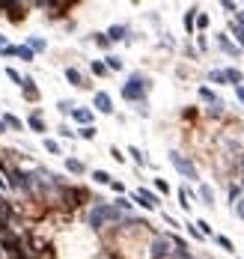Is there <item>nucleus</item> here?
<instances>
[{"label":"nucleus","mask_w":244,"mask_h":259,"mask_svg":"<svg viewBox=\"0 0 244 259\" xmlns=\"http://www.w3.org/2000/svg\"><path fill=\"white\" fill-rule=\"evenodd\" d=\"M119 92H122V98H125L128 104H146V98H149V92H152V78L143 75V72H131Z\"/></svg>","instance_id":"obj_1"},{"label":"nucleus","mask_w":244,"mask_h":259,"mask_svg":"<svg viewBox=\"0 0 244 259\" xmlns=\"http://www.w3.org/2000/svg\"><path fill=\"white\" fill-rule=\"evenodd\" d=\"M125 218L128 215H122L116 206H110V203H104V200H92V209H89V215H86V224L92 227V230H101V227H107V224H125Z\"/></svg>","instance_id":"obj_2"},{"label":"nucleus","mask_w":244,"mask_h":259,"mask_svg":"<svg viewBox=\"0 0 244 259\" xmlns=\"http://www.w3.org/2000/svg\"><path fill=\"white\" fill-rule=\"evenodd\" d=\"M170 164L176 167V173H179L182 179H188V182H200V170H197V164H194L188 155H182L179 149H170Z\"/></svg>","instance_id":"obj_3"},{"label":"nucleus","mask_w":244,"mask_h":259,"mask_svg":"<svg viewBox=\"0 0 244 259\" xmlns=\"http://www.w3.org/2000/svg\"><path fill=\"white\" fill-rule=\"evenodd\" d=\"M128 200H131V203H137V206H143L146 212H155V209L161 206V197H158L155 191H149V188H137Z\"/></svg>","instance_id":"obj_4"},{"label":"nucleus","mask_w":244,"mask_h":259,"mask_svg":"<svg viewBox=\"0 0 244 259\" xmlns=\"http://www.w3.org/2000/svg\"><path fill=\"white\" fill-rule=\"evenodd\" d=\"M149 257L152 259L173 257V242H170V236H155V242H152V248H149Z\"/></svg>","instance_id":"obj_5"},{"label":"nucleus","mask_w":244,"mask_h":259,"mask_svg":"<svg viewBox=\"0 0 244 259\" xmlns=\"http://www.w3.org/2000/svg\"><path fill=\"white\" fill-rule=\"evenodd\" d=\"M215 45H218V51H221V54H227L230 60H239V57H242V48H239V45H236L227 33H218V36H215Z\"/></svg>","instance_id":"obj_6"},{"label":"nucleus","mask_w":244,"mask_h":259,"mask_svg":"<svg viewBox=\"0 0 244 259\" xmlns=\"http://www.w3.org/2000/svg\"><path fill=\"white\" fill-rule=\"evenodd\" d=\"M104 36L110 39V45H113V42H131V39H134L128 24H110V27L104 30Z\"/></svg>","instance_id":"obj_7"},{"label":"nucleus","mask_w":244,"mask_h":259,"mask_svg":"<svg viewBox=\"0 0 244 259\" xmlns=\"http://www.w3.org/2000/svg\"><path fill=\"white\" fill-rule=\"evenodd\" d=\"M92 110H98V113H104V116H110V113H113V98H110V92H104V89H98V92L92 95Z\"/></svg>","instance_id":"obj_8"},{"label":"nucleus","mask_w":244,"mask_h":259,"mask_svg":"<svg viewBox=\"0 0 244 259\" xmlns=\"http://www.w3.org/2000/svg\"><path fill=\"white\" fill-rule=\"evenodd\" d=\"M30 131H36V134H45L48 131V125H45V113H42V107H33L30 113H27V122H24Z\"/></svg>","instance_id":"obj_9"},{"label":"nucleus","mask_w":244,"mask_h":259,"mask_svg":"<svg viewBox=\"0 0 244 259\" xmlns=\"http://www.w3.org/2000/svg\"><path fill=\"white\" fill-rule=\"evenodd\" d=\"M230 33L236 36V45L244 51V9H239V12L230 18Z\"/></svg>","instance_id":"obj_10"},{"label":"nucleus","mask_w":244,"mask_h":259,"mask_svg":"<svg viewBox=\"0 0 244 259\" xmlns=\"http://www.w3.org/2000/svg\"><path fill=\"white\" fill-rule=\"evenodd\" d=\"M21 95H24V101H30V104H36V101L42 98V92H39V86H36V81H33L30 75H24V84H21Z\"/></svg>","instance_id":"obj_11"},{"label":"nucleus","mask_w":244,"mask_h":259,"mask_svg":"<svg viewBox=\"0 0 244 259\" xmlns=\"http://www.w3.org/2000/svg\"><path fill=\"white\" fill-rule=\"evenodd\" d=\"M3 9H6V18H9L12 24H21V21L27 18V6H24V3H3Z\"/></svg>","instance_id":"obj_12"},{"label":"nucleus","mask_w":244,"mask_h":259,"mask_svg":"<svg viewBox=\"0 0 244 259\" xmlns=\"http://www.w3.org/2000/svg\"><path fill=\"white\" fill-rule=\"evenodd\" d=\"M60 194H63V200H66L69 206H78V203H83V200L89 197V194H86L83 188H66V185L60 188Z\"/></svg>","instance_id":"obj_13"},{"label":"nucleus","mask_w":244,"mask_h":259,"mask_svg":"<svg viewBox=\"0 0 244 259\" xmlns=\"http://www.w3.org/2000/svg\"><path fill=\"white\" fill-rule=\"evenodd\" d=\"M72 119H75L78 125H92L95 113H92V107H78V104H75V110H72Z\"/></svg>","instance_id":"obj_14"},{"label":"nucleus","mask_w":244,"mask_h":259,"mask_svg":"<svg viewBox=\"0 0 244 259\" xmlns=\"http://www.w3.org/2000/svg\"><path fill=\"white\" fill-rule=\"evenodd\" d=\"M24 45H27L33 54H45V51H48V39H45V36H27Z\"/></svg>","instance_id":"obj_15"},{"label":"nucleus","mask_w":244,"mask_h":259,"mask_svg":"<svg viewBox=\"0 0 244 259\" xmlns=\"http://www.w3.org/2000/svg\"><path fill=\"white\" fill-rule=\"evenodd\" d=\"M66 81H69L72 86H78V89H83V86H89V84L83 81V75H81V69H75V66H66Z\"/></svg>","instance_id":"obj_16"},{"label":"nucleus","mask_w":244,"mask_h":259,"mask_svg":"<svg viewBox=\"0 0 244 259\" xmlns=\"http://www.w3.org/2000/svg\"><path fill=\"white\" fill-rule=\"evenodd\" d=\"M197 95H200V98H203V101H206L209 107H215V104H221V95H218V92H215L212 86H206V84H203V86L197 89Z\"/></svg>","instance_id":"obj_17"},{"label":"nucleus","mask_w":244,"mask_h":259,"mask_svg":"<svg viewBox=\"0 0 244 259\" xmlns=\"http://www.w3.org/2000/svg\"><path fill=\"white\" fill-rule=\"evenodd\" d=\"M0 119H3L6 131H24V128H27V125H24V119H18V116H15V113H9V110H6Z\"/></svg>","instance_id":"obj_18"},{"label":"nucleus","mask_w":244,"mask_h":259,"mask_svg":"<svg viewBox=\"0 0 244 259\" xmlns=\"http://www.w3.org/2000/svg\"><path fill=\"white\" fill-rule=\"evenodd\" d=\"M66 170H69L72 176H83V173H86V164H83L81 158H75V155H69V158H66Z\"/></svg>","instance_id":"obj_19"},{"label":"nucleus","mask_w":244,"mask_h":259,"mask_svg":"<svg viewBox=\"0 0 244 259\" xmlns=\"http://www.w3.org/2000/svg\"><path fill=\"white\" fill-rule=\"evenodd\" d=\"M197 197L203 200V206H209V209H215V191H212V185H206V182H200V191H197Z\"/></svg>","instance_id":"obj_20"},{"label":"nucleus","mask_w":244,"mask_h":259,"mask_svg":"<svg viewBox=\"0 0 244 259\" xmlns=\"http://www.w3.org/2000/svg\"><path fill=\"white\" fill-rule=\"evenodd\" d=\"M224 75H227V84H233V86H242L244 84V72L242 69H236V66L224 69Z\"/></svg>","instance_id":"obj_21"},{"label":"nucleus","mask_w":244,"mask_h":259,"mask_svg":"<svg viewBox=\"0 0 244 259\" xmlns=\"http://www.w3.org/2000/svg\"><path fill=\"white\" fill-rule=\"evenodd\" d=\"M101 63L107 66V72H122V69H125L122 57H116V54H104V60H101Z\"/></svg>","instance_id":"obj_22"},{"label":"nucleus","mask_w":244,"mask_h":259,"mask_svg":"<svg viewBox=\"0 0 244 259\" xmlns=\"http://www.w3.org/2000/svg\"><path fill=\"white\" fill-rule=\"evenodd\" d=\"M15 60H21V63H33V60H36V54H33L27 45H15Z\"/></svg>","instance_id":"obj_23"},{"label":"nucleus","mask_w":244,"mask_h":259,"mask_svg":"<svg viewBox=\"0 0 244 259\" xmlns=\"http://www.w3.org/2000/svg\"><path fill=\"white\" fill-rule=\"evenodd\" d=\"M128 155L134 158V164H137V167H149V158H146V152H143V149H137V146H128Z\"/></svg>","instance_id":"obj_24"},{"label":"nucleus","mask_w":244,"mask_h":259,"mask_svg":"<svg viewBox=\"0 0 244 259\" xmlns=\"http://www.w3.org/2000/svg\"><path fill=\"white\" fill-rule=\"evenodd\" d=\"M95 134H98L95 125H81V128L75 131V137H81V140H95Z\"/></svg>","instance_id":"obj_25"},{"label":"nucleus","mask_w":244,"mask_h":259,"mask_svg":"<svg viewBox=\"0 0 244 259\" xmlns=\"http://www.w3.org/2000/svg\"><path fill=\"white\" fill-rule=\"evenodd\" d=\"M42 146H45V152H51V155H63V146H60V140H54V137H45Z\"/></svg>","instance_id":"obj_26"},{"label":"nucleus","mask_w":244,"mask_h":259,"mask_svg":"<svg viewBox=\"0 0 244 259\" xmlns=\"http://www.w3.org/2000/svg\"><path fill=\"white\" fill-rule=\"evenodd\" d=\"M197 15H200L197 6H191V9L185 12V30H188V33H194V21H197Z\"/></svg>","instance_id":"obj_27"},{"label":"nucleus","mask_w":244,"mask_h":259,"mask_svg":"<svg viewBox=\"0 0 244 259\" xmlns=\"http://www.w3.org/2000/svg\"><path fill=\"white\" fill-rule=\"evenodd\" d=\"M3 72H6V78H9V81H12V84L18 86V89H21V84H24V75H21L18 69H12V66H6Z\"/></svg>","instance_id":"obj_28"},{"label":"nucleus","mask_w":244,"mask_h":259,"mask_svg":"<svg viewBox=\"0 0 244 259\" xmlns=\"http://www.w3.org/2000/svg\"><path fill=\"white\" fill-rule=\"evenodd\" d=\"M72 110H75V101H72V98H60V101H57V113L72 116Z\"/></svg>","instance_id":"obj_29"},{"label":"nucleus","mask_w":244,"mask_h":259,"mask_svg":"<svg viewBox=\"0 0 244 259\" xmlns=\"http://www.w3.org/2000/svg\"><path fill=\"white\" fill-rule=\"evenodd\" d=\"M92 182H95V185H110L113 176H110L107 170H92Z\"/></svg>","instance_id":"obj_30"},{"label":"nucleus","mask_w":244,"mask_h":259,"mask_svg":"<svg viewBox=\"0 0 244 259\" xmlns=\"http://www.w3.org/2000/svg\"><path fill=\"white\" fill-rule=\"evenodd\" d=\"M113 206H116L122 215H131V209H134V203H131L128 197H116V200H113Z\"/></svg>","instance_id":"obj_31"},{"label":"nucleus","mask_w":244,"mask_h":259,"mask_svg":"<svg viewBox=\"0 0 244 259\" xmlns=\"http://www.w3.org/2000/svg\"><path fill=\"white\" fill-rule=\"evenodd\" d=\"M215 239V245L218 248H224L227 254H236V245H233V239H227V236H212Z\"/></svg>","instance_id":"obj_32"},{"label":"nucleus","mask_w":244,"mask_h":259,"mask_svg":"<svg viewBox=\"0 0 244 259\" xmlns=\"http://www.w3.org/2000/svg\"><path fill=\"white\" fill-rule=\"evenodd\" d=\"M89 69H92V75H95V78H107V75H110V72H107V66H104L101 60H92V66H89Z\"/></svg>","instance_id":"obj_33"},{"label":"nucleus","mask_w":244,"mask_h":259,"mask_svg":"<svg viewBox=\"0 0 244 259\" xmlns=\"http://www.w3.org/2000/svg\"><path fill=\"white\" fill-rule=\"evenodd\" d=\"M209 81H212V84H218V86H224V84H227L224 69H212V72H209Z\"/></svg>","instance_id":"obj_34"},{"label":"nucleus","mask_w":244,"mask_h":259,"mask_svg":"<svg viewBox=\"0 0 244 259\" xmlns=\"http://www.w3.org/2000/svg\"><path fill=\"white\" fill-rule=\"evenodd\" d=\"M92 42H95L101 51H107V48H110V39H107L104 33H92Z\"/></svg>","instance_id":"obj_35"},{"label":"nucleus","mask_w":244,"mask_h":259,"mask_svg":"<svg viewBox=\"0 0 244 259\" xmlns=\"http://www.w3.org/2000/svg\"><path fill=\"white\" fill-rule=\"evenodd\" d=\"M206 27H209V15H206V12H200V15H197V21H194V30H200V33H203Z\"/></svg>","instance_id":"obj_36"},{"label":"nucleus","mask_w":244,"mask_h":259,"mask_svg":"<svg viewBox=\"0 0 244 259\" xmlns=\"http://www.w3.org/2000/svg\"><path fill=\"white\" fill-rule=\"evenodd\" d=\"M244 197V191H242V185H230V203H239Z\"/></svg>","instance_id":"obj_37"},{"label":"nucleus","mask_w":244,"mask_h":259,"mask_svg":"<svg viewBox=\"0 0 244 259\" xmlns=\"http://www.w3.org/2000/svg\"><path fill=\"white\" fill-rule=\"evenodd\" d=\"M194 227H197V230H200L203 236H212V224H209V221H203V218H200V221H197Z\"/></svg>","instance_id":"obj_38"},{"label":"nucleus","mask_w":244,"mask_h":259,"mask_svg":"<svg viewBox=\"0 0 244 259\" xmlns=\"http://www.w3.org/2000/svg\"><path fill=\"white\" fill-rule=\"evenodd\" d=\"M221 9H224V12H230V15H236V12H239V3H233V0H224V3H221Z\"/></svg>","instance_id":"obj_39"},{"label":"nucleus","mask_w":244,"mask_h":259,"mask_svg":"<svg viewBox=\"0 0 244 259\" xmlns=\"http://www.w3.org/2000/svg\"><path fill=\"white\" fill-rule=\"evenodd\" d=\"M57 134H60V137H66V140H72V137H75V131H72V128H69L66 122H63V125L57 128Z\"/></svg>","instance_id":"obj_40"},{"label":"nucleus","mask_w":244,"mask_h":259,"mask_svg":"<svg viewBox=\"0 0 244 259\" xmlns=\"http://www.w3.org/2000/svg\"><path fill=\"white\" fill-rule=\"evenodd\" d=\"M155 191H158V194H164V197H167V194H170V185H167V182H164V179H155Z\"/></svg>","instance_id":"obj_41"},{"label":"nucleus","mask_w":244,"mask_h":259,"mask_svg":"<svg viewBox=\"0 0 244 259\" xmlns=\"http://www.w3.org/2000/svg\"><path fill=\"white\" fill-rule=\"evenodd\" d=\"M185 227H188V236H191V239H197V242H203V239H206V236H203L194 224H185Z\"/></svg>","instance_id":"obj_42"},{"label":"nucleus","mask_w":244,"mask_h":259,"mask_svg":"<svg viewBox=\"0 0 244 259\" xmlns=\"http://www.w3.org/2000/svg\"><path fill=\"white\" fill-rule=\"evenodd\" d=\"M233 212H236V215H239V218L244 221V197L239 200V203H233Z\"/></svg>","instance_id":"obj_43"},{"label":"nucleus","mask_w":244,"mask_h":259,"mask_svg":"<svg viewBox=\"0 0 244 259\" xmlns=\"http://www.w3.org/2000/svg\"><path fill=\"white\" fill-rule=\"evenodd\" d=\"M110 158H113V161H119V164H122V161H125V155H122V152H119V149H116V146H113V149H110Z\"/></svg>","instance_id":"obj_44"},{"label":"nucleus","mask_w":244,"mask_h":259,"mask_svg":"<svg viewBox=\"0 0 244 259\" xmlns=\"http://www.w3.org/2000/svg\"><path fill=\"white\" fill-rule=\"evenodd\" d=\"M197 48H200V51H206V48H209V42H206V36H203V33L197 36Z\"/></svg>","instance_id":"obj_45"},{"label":"nucleus","mask_w":244,"mask_h":259,"mask_svg":"<svg viewBox=\"0 0 244 259\" xmlns=\"http://www.w3.org/2000/svg\"><path fill=\"white\" fill-rule=\"evenodd\" d=\"M110 188H113V191H116V194H119V197H122V194H125V185H122V182H110Z\"/></svg>","instance_id":"obj_46"},{"label":"nucleus","mask_w":244,"mask_h":259,"mask_svg":"<svg viewBox=\"0 0 244 259\" xmlns=\"http://www.w3.org/2000/svg\"><path fill=\"white\" fill-rule=\"evenodd\" d=\"M0 57H9V60H15V45H9V48H6V51L0 54Z\"/></svg>","instance_id":"obj_47"},{"label":"nucleus","mask_w":244,"mask_h":259,"mask_svg":"<svg viewBox=\"0 0 244 259\" xmlns=\"http://www.w3.org/2000/svg\"><path fill=\"white\" fill-rule=\"evenodd\" d=\"M137 113H140V116L146 119V116H149V104H137Z\"/></svg>","instance_id":"obj_48"},{"label":"nucleus","mask_w":244,"mask_h":259,"mask_svg":"<svg viewBox=\"0 0 244 259\" xmlns=\"http://www.w3.org/2000/svg\"><path fill=\"white\" fill-rule=\"evenodd\" d=\"M164 224H167V227H179V221H176L173 215H164Z\"/></svg>","instance_id":"obj_49"},{"label":"nucleus","mask_w":244,"mask_h":259,"mask_svg":"<svg viewBox=\"0 0 244 259\" xmlns=\"http://www.w3.org/2000/svg\"><path fill=\"white\" fill-rule=\"evenodd\" d=\"M185 54H188V60H197V48H191V45H188V48H185Z\"/></svg>","instance_id":"obj_50"},{"label":"nucleus","mask_w":244,"mask_h":259,"mask_svg":"<svg viewBox=\"0 0 244 259\" xmlns=\"http://www.w3.org/2000/svg\"><path fill=\"white\" fill-rule=\"evenodd\" d=\"M6 48H9V39H6V36H3V33H0V54H3V51H6Z\"/></svg>","instance_id":"obj_51"},{"label":"nucleus","mask_w":244,"mask_h":259,"mask_svg":"<svg viewBox=\"0 0 244 259\" xmlns=\"http://www.w3.org/2000/svg\"><path fill=\"white\" fill-rule=\"evenodd\" d=\"M236 98L244 104V84H242V86H236Z\"/></svg>","instance_id":"obj_52"},{"label":"nucleus","mask_w":244,"mask_h":259,"mask_svg":"<svg viewBox=\"0 0 244 259\" xmlns=\"http://www.w3.org/2000/svg\"><path fill=\"white\" fill-rule=\"evenodd\" d=\"M239 167H242V173H244V152L239 155Z\"/></svg>","instance_id":"obj_53"},{"label":"nucleus","mask_w":244,"mask_h":259,"mask_svg":"<svg viewBox=\"0 0 244 259\" xmlns=\"http://www.w3.org/2000/svg\"><path fill=\"white\" fill-rule=\"evenodd\" d=\"M3 134H6V125H3V119H0V137H3Z\"/></svg>","instance_id":"obj_54"},{"label":"nucleus","mask_w":244,"mask_h":259,"mask_svg":"<svg viewBox=\"0 0 244 259\" xmlns=\"http://www.w3.org/2000/svg\"><path fill=\"white\" fill-rule=\"evenodd\" d=\"M242 191H244V176H242Z\"/></svg>","instance_id":"obj_55"}]
</instances>
